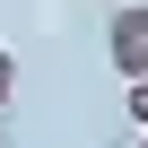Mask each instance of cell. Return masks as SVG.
I'll use <instances>...</instances> for the list:
<instances>
[{
	"label": "cell",
	"instance_id": "cell-1",
	"mask_svg": "<svg viewBox=\"0 0 148 148\" xmlns=\"http://www.w3.org/2000/svg\"><path fill=\"white\" fill-rule=\"evenodd\" d=\"M105 52H113V70H122V79H148V9H113Z\"/></svg>",
	"mask_w": 148,
	"mask_h": 148
},
{
	"label": "cell",
	"instance_id": "cell-2",
	"mask_svg": "<svg viewBox=\"0 0 148 148\" xmlns=\"http://www.w3.org/2000/svg\"><path fill=\"white\" fill-rule=\"evenodd\" d=\"M131 131H148V79H131Z\"/></svg>",
	"mask_w": 148,
	"mask_h": 148
},
{
	"label": "cell",
	"instance_id": "cell-3",
	"mask_svg": "<svg viewBox=\"0 0 148 148\" xmlns=\"http://www.w3.org/2000/svg\"><path fill=\"white\" fill-rule=\"evenodd\" d=\"M18 96V70H9V52H0V105H9Z\"/></svg>",
	"mask_w": 148,
	"mask_h": 148
},
{
	"label": "cell",
	"instance_id": "cell-4",
	"mask_svg": "<svg viewBox=\"0 0 148 148\" xmlns=\"http://www.w3.org/2000/svg\"><path fill=\"white\" fill-rule=\"evenodd\" d=\"M139 139H148V131H139Z\"/></svg>",
	"mask_w": 148,
	"mask_h": 148
}]
</instances>
